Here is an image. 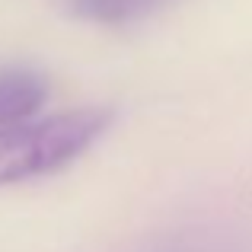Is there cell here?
Listing matches in <instances>:
<instances>
[{"mask_svg": "<svg viewBox=\"0 0 252 252\" xmlns=\"http://www.w3.org/2000/svg\"><path fill=\"white\" fill-rule=\"evenodd\" d=\"M112 122H115L112 109L90 105L0 131V185H13L67 166L109 131Z\"/></svg>", "mask_w": 252, "mask_h": 252, "instance_id": "obj_1", "label": "cell"}, {"mask_svg": "<svg viewBox=\"0 0 252 252\" xmlns=\"http://www.w3.org/2000/svg\"><path fill=\"white\" fill-rule=\"evenodd\" d=\"M48 96V83L35 70H3L0 74V131L26 125Z\"/></svg>", "mask_w": 252, "mask_h": 252, "instance_id": "obj_2", "label": "cell"}, {"mask_svg": "<svg viewBox=\"0 0 252 252\" xmlns=\"http://www.w3.org/2000/svg\"><path fill=\"white\" fill-rule=\"evenodd\" d=\"M166 3L169 0H67V10L77 19H90V23L102 26H125L150 16Z\"/></svg>", "mask_w": 252, "mask_h": 252, "instance_id": "obj_3", "label": "cell"}]
</instances>
